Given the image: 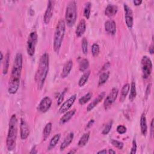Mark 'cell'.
Wrapping results in <instances>:
<instances>
[{"mask_svg":"<svg viewBox=\"0 0 154 154\" xmlns=\"http://www.w3.org/2000/svg\"><path fill=\"white\" fill-rule=\"evenodd\" d=\"M22 55L19 52L17 53L15 56L13 67L11 71L10 78L8 82V92L10 94H15L19 88L20 76L22 69Z\"/></svg>","mask_w":154,"mask_h":154,"instance_id":"6da1fadb","label":"cell"},{"mask_svg":"<svg viewBox=\"0 0 154 154\" xmlns=\"http://www.w3.org/2000/svg\"><path fill=\"white\" fill-rule=\"evenodd\" d=\"M49 67V57L45 52L40 58L38 67L35 75V81L38 90H42L46 79Z\"/></svg>","mask_w":154,"mask_h":154,"instance_id":"7a4b0ae2","label":"cell"},{"mask_svg":"<svg viewBox=\"0 0 154 154\" xmlns=\"http://www.w3.org/2000/svg\"><path fill=\"white\" fill-rule=\"evenodd\" d=\"M17 135V119L16 114L10 117L8 123V131L6 140V146L9 151L15 149Z\"/></svg>","mask_w":154,"mask_h":154,"instance_id":"3957f363","label":"cell"},{"mask_svg":"<svg viewBox=\"0 0 154 154\" xmlns=\"http://www.w3.org/2000/svg\"><path fill=\"white\" fill-rule=\"evenodd\" d=\"M66 31V22L63 19H61L57 24L54 36L53 48L55 52L58 54Z\"/></svg>","mask_w":154,"mask_h":154,"instance_id":"277c9868","label":"cell"},{"mask_svg":"<svg viewBox=\"0 0 154 154\" xmlns=\"http://www.w3.org/2000/svg\"><path fill=\"white\" fill-rule=\"evenodd\" d=\"M77 19V5L75 1H69L66 6L65 13V19L68 26L72 27L74 25Z\"/></svg>","mask_w":154,"mask_h":154,"instance_id":"5b68a950","label":"cell"},{"mask_svg":"<svg viewBox=\"0 0 154 154\" xmlns=\"http://www.w3.org/2000/svg\"><path fill=\"white\" fill-rule=\"evenodd\" d=\"M141 71L143 79L148 78L152 71V63L147 56L143 57L141 59Z\"/></svg>","mask_w":154,"mask_h":154,"instance_id":"8992f818","label":"cell"},{"mask_svg":"<svg viewBox=\"0 0 154 154\" xmlns=\"http://www.w3.org/2000/svg\"><path fill=\"white\" fill-rule=\"evenodd\" d=\"M37 43V34L35 31H32L28 36L26 44L27 53L29 56H33L34 55Z\"/></svg>","mask_w":154,"mask_h":154,"instance_id":"52a82bcc","label":"cell"},{"mask_svg":"<svg viewBox=\"0 0 154 154\" xmlns=\"http://www.w3.org/2000/svg\"><path fill=\"white\" fill-rule=\"evenodd\" d=\"M119 94V90L116 87H114L111 89L109 94L106 97L104 102H103V106L105 109H108L111 105L116 100L117 96Z\"/></svg>","mask_w":154,"mask_h":154,"instance_id":"ba28073f","label":"cell"},{"mask_svg":"<svg viewBox=\"0 0 154 154\" xmlns=\"http://www.w3.org/2000/svg\"><path fill=\"white\" fill-rule=\"evenodd\" d=\"M51 105H52L51 99L48 96H46L41 100L40 102L38 105V106L37 108V111L42 113H45L49 110V109L51 106Z\"/></svg>","mask_w":154,"mask_h":154,"instance_id":"9c48e42d","label":"cell"},{"mask_svg":"<svg viewBox=\"0 0 154 154\" xmlns=\"http://www.w3.org/2000/svg\"><path fill=\"white\" fill-rule=\"evenodd\" d=\"M124 10L125 12V21L127 26L129 28H132L134 25L133 12L131 7L127 4H124Z\"/></svg>","mask_w":154,"mask_h":154,"instance_id":"30bf717a","label":"cell"},{"mask_svg":"<svg viewBox=\"0 0 154 154\" xmlns=\"http://www.w3.org/2000/svg\"><path fill=\"white\" fill-rule=\"evenodd\" d=\"M54 1H49L48 3V6L46 10L45 11L44 14L43 20L46 24L49 23L54 13Z\"/></svg>","mask_w":154,"mask_h":154,"instance_id":"8fae6325","label":"cell"},{"mask_svg":"<svg viewBox=\"0 0 154 154\" xmlns=\"http://www.w3.org/2000/svg\"><path fill=\"white\" fill-rule=\"evenodd\" d=\"M76 99V94L71 96L67 100H66L61 105L60 108H59V112L62 114V113H64V112H66V111H67L71 108V106L73 105Z\"/></svg>","mask_w":154,"mask_h":154,"instance_id":"7c38bea8","label":"cell"},{"mask_svg":"<svg viewBox=\"0 0 154 154\" xmlns=\"http://www.w3.org/2000/svg\"><path fill=\"white\" fill-rule=\"evenodd\" d=\"M20 138L22 140L26 139L29 134V130L28 124L23 119H21L20 122Z\"/></svg>","mask_w":154,"mask_h":154,"instance_id":"4fadbf2b","label":"cell"},{"mask_svg":"<svg viewBox=\"0 0 154 154\" xmlns=\"http://www.w3.org/2000/svg\"><path fill=\"white\" fill-rule=\"evenodd\" d=\"M105 95V92H102L100 93L96 98H94L87 106V111H91L96 105H98V103H99L102 99H103L104 96Z\"/></svg>","mask_w":154,"mask_h":154,"instance_id":"5bb4252c","label":"cell"},{"mask_svg":"<svg viewBox=\"0 0 154 154\" xmlns=\"http://www.w3.org/2000/svg\"><path fill=\"white\" fill-rule=\"evenodd\" d=\"M105 31L111 35H114L116 32V23L112 19L108 20L105 23Z\"/></svg>","mask_w":154,"mask_h":154,"instance_id":"9a60e30c","label":"cell"},{"mask_svg":"<svg viewBox=\"0 0 154 154\" xmlns=\"http://www.w3.org/2000/svg\"><path fill=\"white\" fill-rule=\"evenodd\" d=\"M86 29V23L85 20L84 19H82L78 23L76 31L75 34L77 37H81L84 33L85 32Z\"/></svg>","mask_w":154,"mask_h":154,"instance_id":"2e32d148","label":"cell"},{"mask_svg":"<svg viewBox=\"0 0 154 154\" xmlns=\"http://www.w3.org/2000/svg\"><path fill=\"white\" fill-rule=\"evenodd\" d=\"M74 137V134L73 132H71L69 134H68L66 137L64 138L63 141L61 143L60 145V150H64L66 147H67L70 144L72 143L73 139Z\"/></svg>","mask_w":154,"mask_h":154,"instance_id":"e0dca14e","label":"cell"},{"mask_svg":"<svg viewBox=\"0 0 154 154\" xmlns=\"http://www.w3.org/2000/svg\"><path fill=\"white\" fill-rule=\"evenodd\" d=\"M73 67V61L72 60H69L65 63L64 67L62 70V72L61 73V76L62 78H64L67 77L70 73Z\"/></svg>","mask_w":154,"mask_h":154,"instance_id":"ac0fdd59","label":"cell"},{"mask_svg":"<svg viewBox=\"0 0 154 154\" xmlns=\"http://www.w3.org/2000/svg\"><path fill=\"white\" fill-rule=\"evenodd\" d=\"M118 11V7L116 5L113 4H108L105 10V14L108 17H112L116 14Z\"/></svg>","mask_w":154,"mask_h":154,"instance_id":"d6986e66","label":"cell"},{"mask_svg":"<svg viewBox=\"0 0 154 154\" xmlns=\"http://www.w3.org/2000/svg\"><path fill=\"white\" fill-rule=\"evenodd\" d=\"M75 112H76L75 109H73L70 111H66L64 113V114L61 117V119L60 120V123L63 125V124H64L65 123L67 122L68 121H69L72 118V117L74 116Z\"/></svg>","mask_w":154,"mask_h":154,"instance_id":"ffe728a7","label":"cell"},{"mask_svg":"<svg viewBox=\"0 0 154 154\" xmlns=\"http://www.w3.org/2000/svg\"><path fill=\"white\" fill-rule=\"evenodd\" d=\"M140 129L141 132L143 134V135L146 136L147 133V125L146 122V117L144 113H143L141 114L140 118Z\"/></svg>","mask_w":154,"mask_h":154,"instance_id":"44dd1931","label":"cell"},{"mask_svg":"<svg viewBox=\"0 0 154 154\" xmlns=\"http://www.w3.org/2000/svg\"><path fill=\"white\" fill-rule=\"evenodd\" d=\"M129 89H130V85L128 83H126L123 85L121 90L120 96V100L121 102H123L125 100L129 91Z\"/></svg>","mask_w":154,"mask_h":154,"instance_id":"7402d4cb","label":"cell"},{"mask_svg":"<svg viewBox=\"0 0 154 154\" xmlns=\"http://www.w3.org/2000/svg\"><path fill=\"white\" fill-rule=\"evenodd\" d=\"M52 128V124L51 122H49L45 125L43 131V139L44 141H45L49 137L51 132Z\"/></svg>","mask_w":154,"mask_h":154,"instance_id":"603a6c76","label":"cell"},{"mask_svg":"<svg viewBox=\"0 0 154 154\" xmlns=\"http://www.w3.org/2000/svg\"><path fill=\"white\" fill-rule=\"evenodd\" d=\"M90 75V70H88L86 72H84L82 75L81 76L79 81H78V85L81 87H83L87 82L89 76Z\"/></svg>","mask_w":154,"mask_h":154,"instance_id":"cb8c5ba5","label":"cell"},{"mask_svg":"<svg viewBox=\"0 0 154 154\" xmlns=\"http://www.w3.org/2000/svg\"><path fill=\"white\" fill-rule=\"evenodd\" d=\"M90 138V132H87L84 133L81 137L80 138L78 143V145L79 147H83L84 146L88 141Z\"/></svg>","mask_w":154,"mask_h":154,"instance_id":"d4e9b609","label":"cell"},{"mask_svg":"<svg viewBox=\"0 0 154 154\" xmlns=\"http://www.w3.org/2000/svg\"><path fill=\"white\" fill-rule=\"evenodd\" d=\"M137 96V90H136V85L134 81H132L131 85V90H130V94L129 96V99L130 101L132 102Z\"/></svg>","mask_w":154,"mask_h":154,"instance_id":"484cf974","label":"cell"},{"mask_svg":"<svg viewBox=\"0 0 154 154\" xmlns=\"http://www.w3.org/2000/svg\"><path fill=\"white\" fill-rule=\"evenodd\" d=\"M9 62H10V53L7 52L5 56L4 63H3V68H2V73L4 75H5L8 72V67H9Z\"/></svg>","mask_w":154,"mask_h":154,"instance_id":"4316f807","label":"cell"},{"mask_svg":"<svg viewBox=\"0 0 154 154\" xmlns=\"http://www.w3.org/2000/svg\"><path fill=\"white\" fill-rule=\"evenodd\" d=\"M109 76V72H105L101 73L99 78L98 81V86H100L105 84Z\"/></svg>","mask_w":154,"mask_h":154,"instance_id":"83f0119b","label":"cell"},{"mask_svg":"<svg viewBox=\"0 0 154 154\" xmlns=\"http://www.w3.org/2000/svg\"><path fill=\"white\" fill-rule=\"evenodd\" d=\"M60 138V134H57L54 135L52 137V138H51V140H50L49 146H48V149H51L54 148L57 145V144Z\"/></svg>","mask_w":154,"mask_h":154,"instance_id":"f1b7e54d","label":"cell"},{"mask_svg":"<svg viewBox=\"0 0 154 154\" xmlns=\"http://www.w3.org/2000/svg\"><path fill=\"white\" fill-rule=\"evenodd\" d=\"M88 67H89V61H88V60L86 58H84L79 63V70L81 72H84L88 68Z\"/></svg>","mask_w":154,"mask_h":154,"instance_id":"f546056e","label":"cell"},{"mask_svg":"<svg viewBox=\"0 0 154 154\" xmlns=\"http://www.w3.org/2000/svg\"><path fill=\"white\" fill-rule=\"evenodd\" d=\"M92 97V93L91 92H88L87 94H84L83 96H82L81 98H79L78 102L80 105H84L87 102H88Z\"/></svg>","mask_w":154,"mask_h":154,"instance_id":"4dcf8cb0","label":"cell"},{"mask_svg":"<svg viewBox=\"0 0 154 154\" xmlns=\"http://www.w3.org/2000/svg\"><path fill=\"white\" fill-rule=\"evenodd\" d=\"M91 3L90 2H87L85 4L84 9V16L87 19H88L90 16L91 13Z\"/></svg>","mask_w":154,"mask_h":154,"instance_id":"1f68e13d","label":"cell"},{"mask_svg":"<svg viewBox=\"0 0 154 154\" xmlns=\"http://www.w3.org/2000/svg\"><path fill=\"white\" fill-rule=\"evenodd\" d=\"M81 48L84 54H87L88 52V41L85 37H83L82 39Z\"/></svg>","mask_w":154,"mask_h":154,"instance_id":"d6a6232c","label":"cell"},{"mask_svg":"<svg viewBox=\"0 0 154 154\" xmlns=\"http://www.w3.org/2000/svg\"><path fill=\"white\" fill-rule=\"evenodd\" d=\"M112 123H113L112 120H110V121H109V122L105 125V127H104V128H103V131H102V134L103 135H107V134L109 132L110 130H111V128H112Z\"/></svg>","mask_w":154,"mask_h":154,"instance_id":"836d02e7","label":"cell"},{"mask_svg":"<svg viewBox=\"0 0 154 154\" xmlns=\"http://www.w3.org/2000/svg\"><path fill=\"white\" fill-rule=\"evenodd\" d=\"M111 143L114 147H115L116 148H117L119 150L122 149L124 146V144L122 141H120L114 139L111 140Z\"/></svg>","mask_w":154,"mask_h":154,"instance_id":"e575fe53","label":"cell"},{"mask_svg":"<svg viewBox=\"0 0 154 154\" xmlns=\"http://www.w3.org/2000/svg\"><path fill=\"white\" fill-rule=\"evenodd\" d=\"M91 54L94 57H96V56L98 55V54L99 53V51H100L99 46L97 43L93 44L92 46H91Z\"/></svg>","mask_w":154,"mask_h":154,"instance_id":"d590c367","label":"cell"},{"mask_svg":"<svg viewBox=\"0 0 154 154\" xmlns=\"http://www.w3.org/2000/svg\"><path fill=\"white\" fill-rule=\"evenodd\" d=\"M67 91V88H65L64 89V90L61 92V93L60 94L58 98V100H57V105H60L61 103H62L63 99H64V95L66 93V91Z\"/></svg>","mask_w":154,"mask_h":154,"instance_id":"8d00e7d4","label":"cell"},{"mask_svg":"<svg viewBox=\"0 0 154 154\" xmlns=\"http://www.w3.org/2000/svg\"><path fill=\"white\" fill-rule=\"evenodd\" d=\"M117 132L120 134H123L125 133H126V130H127V128L124 125H119L117 127Z\"/></svg>","mask_w":154,"mask_h":154,"instance_id":"74e56055","label":"cell"},{"mask_svg":"<svg viewBox=\"0 0 154 154\" xmlns=\"http://www.w3.org/2000/svg\"><path fill=\"white\" fill-rule=\"evenodd\" d=\"M132 146L131 147V150L130 151V153L131 154H135L137 152V142L135 138H134L132 140Z\"/></svg>","mask_w":154,"mask_h":154,"instance_id":"f35d334b","label":"cell"},{"mask_svg":"<svg viewBox=\"0 0 154 154\" xmlns=\"http://www.w3.org/2000/svg\"><path fill=\"white\" fill-rule=\"evenodd\" d=\"M150 90H151V84H149L147 86L146 90V92H145V96L147 98L148 97V96L149 95L150 93Z\"/></svg>","mask_w":154,"mask_h":154,"instance_id":"ab89813d","label":"cell"},{"mask_svg":"<svg viewBox=\"0 0 154 154\" xmlns=\"http://www.w3.org/2000/svg\"><path fill=\"white\" fill-rule=\"evenodd\" d=\"M94 122V119H91L90 120V121L87 123V124L86 125V126H85V129H88L90 128V127H91V126L93 125Z\"/></svg>","mask_w":154,"mask_h":154,"instance_id":"60d3db41","label":"cell"},{"mask_svg":"<svg viewBox=\"0 0 154 154\" xmlns=\"http://www.w3.org/2000/svg\"><path fill=\"white\" fill-rule=\"evenodd\" d=\"M153 121H154V119H152L150 123V135L152 137L153 135Z\"/></svg>","mask_w":154,"mask_h":154,"instance_id":"b9f144b4","label":"cell"},{"mask_svg":"<svg viewBox=\"0 0 154 154\" xmlns=\"http://www.w3.org/2000/svg\"><path fill=\"white\" fill-rule=\"evenodd\" d=\"M109 66H110V63H109V62L106 63L103 65V66L102 67V70H106L107 69H108V68L109 67Z\"/></svg>","mask_w":154,"mask_h":154,"instance_id":"7bdbcfd3","label":"cell"},{"mask_svg":"<svg viewBox=\"0 0 154 154\" xmlns=\"http://www.w3.org/2000/svg\"><path fill=\"white\" fill-rule=\"evenodd\" d=\"M133 2L136 6H138V5H140L142 3V1H141V0H135V1H133Z\"/></svg>","mask_w":154,"mask_h":154,"instance_id":"ee69618b","label":"cell"},{"mask_svg":"<svg viewBox=\"0 0 154 154\" xmlns=\"http://www.w3.org/2000/svg\"><path fill=\"white\" fill-rule=\"evenodd\" d=\"M29 153H33V154H35V153H37V149L35 148V146L32 147V149H31V152Z\"/></svg>","mask_w":154,"mask_h":154,"instance_id":"f6af8a7d","label":"cell"},{"mask_svg":"<svg viewBox=\"0 0 154 154\" xmlns=\"http://www.w3.org/2000/svg\"><path fill=\"white\" fill-rule=\"evenodd\" d=\"M149 51L151 54H153V44H152L150 46H149Z\"/></svg>","mask_w":154,"mask_h":154,"instance_id":"bcb514c9","label":"cell"},{"mask_svg":"<svg viewBox=\"0 0 154 154\" xmlns=\"http://www.w3.org/2000/svg\"><path fill=\"white\" fill-rule=\"evenodd\" d=\"M107 153V151H106V149H102V150H100V151H99V152H97V154H100V153H103V154H105V153Z\"/></svg>","mask_w":154,"mask_h":154,"instance_id":"7dc6e473","label":"cell"},{"mask_svg":"<svg viewBox=\"0 0 154 154\" xmlns=\"http://www.w3.org/2000/svg\"><path fill=\"white\" fill-rule=\"evenodd\" d=\"M108 153H109V154H112V153H116V151H114V150H113L112 149H109V150H108Z\"/></svg>","mask_w":154,"mask_h":154,"instance_id":"c3c4849f","label":"cell"},{"mask_svg":"<svg viewBox=\"0 0 154 154\" xmlns=\"http://www.w3.org/2000/svg\"><path fill=\"white\" fill-rule=\"evenodd\" d=\"M0 54H1V62L2 63V60H3V54H2V52H1Z\"/></svg>","mask_w":154,"mask_h":154,"instance_id":"681fc988","label":"cell"},{"mask_svg":"<svg viewBox=\"0 0 154 154\" xmlns=\"http://www.w3.org/2000/svg\"><path fill=\"white\" fill-rule=\"evenodd\" d=\"M76 150H70V152H69V153H76Z\"/></svg>","mask_w":154,"mask_h":154,"instance_id":"f907efd6","label":"cell"}]
</instances>
